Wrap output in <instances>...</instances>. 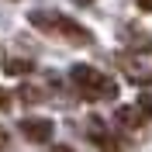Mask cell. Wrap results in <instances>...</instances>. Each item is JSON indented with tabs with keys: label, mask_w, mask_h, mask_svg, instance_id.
Here are the masks:
<instances>
[{
	"label": "cell",
	"mask_w": 152,
	"mask_h": 152,
	"mask_svg": "<svg viewBox=\"0 0 152 152\" xmlns=\"http://www.w3.org/2000/svg\"><path fill=\"white\" fill-rule=\"evenodd\" d=\"M121 38L128 42V45H138V48H145V45H149V38L142 35V28H135V24H128V28L121 31Z\"/></svg>",
	"instance_id": "9c48e42d"
},
{
	"label": "cell",
	"mask_w": 152,
	"mask_h": 152,
	"mask_svg": "<svg viewBox=\"0 0 152 152\" xmlns=\"http://www.w3.org/2000/svg\"><path fill=\"white\" fill-rule=\"evenodd\" d=\"M114 62H118V69L128 76V83H135V86H149L152 83V62L149 59L135 56V52H121Z\"/></svg>",
	"instance_id": "3957f363"
},
{
	"label": "cell",
	"mask_w": 152,
	"mask_h": 152,
	"mask_svg": "<svg viewBox=\"0 0 152 152\" xmlns=\"http://www.w3.org/2000/svg\"><path fill=\"white\" fill-rule=\"evenodd\" d=\"M90 135H94V145H97V152H124V142L118 138V135H111V132H104V124H90Z\"/></svg>",
	"instance_id": "5b68a950"
},
{
	"label": "cell",
	"mask_w": 152,
	"mask_h": 152,
	"mask_svg": "<svg viewBox=\"0 0 152 152\" xmlns=\"http://www.w3.org/2000/svg\"><path fill=\"white\" fill-rule=\"evenodd\" d=\"M114 121L121 124V128H128V132H135V128H142L145 114H138V107H118L114 111Z\"/></svg>",
	"instance_id": "8992f818"
},
{
	"label": "cell",
	"mask_w": 152,
	"mask_h": 152,
	"mask_svg": "<svg viewBox=\"0 0 152 152\" xmlns=\"http://www.w3.org/2000/svg\"><path fill=\"white\" fill-rule=\"evenodd\" d=\"M18 132L24 135V142L45 145V142H52V135H56V121H48V118H24V121L18 124Z\"/></svg>",
	"instance_id": "277c9868"
},
{
	"label": "cell",
	"mask_w": 152,
	"mask_h": 152,
	"mask_svg": "<svg viewBox=\"0 0 152 152\" xmlns=\"http://www.w3.org/2000/svg\"><path fill=\"white\" fill-rule=\"evenodd\" d=\"M138 111H145V118H152V94H142V100H138Z\"/></svg>",
	"instance_id": "30bf717a"
},
{
	"label": "cell",
	"mask_w": 152,
	"mask_h": 152,
	"mask_svg": "<svg viewBox=\"0 0 152 152\" xmlns=\"http://www.w3.org/2000/svg\"><path fill=\"white\" fill-rule=\"evenodd\" d=\"M4 73L7 76H28V73H35V62L24 56H10V59H4Z\"/></svg>",
	"instance_id": "52a82bcc"
},
{
	"label": "cell",
	"mask_w": 152,
	"mask_h": 152,
	"mask_svg": "<svg viewBox=\"0 0 152 152\" xmlns=\"http://www.w3.org/2000/svg\"><path fill=\"white\" fill-rule=\"evenodd\" d=\"M45 152H73V149H69V145H48Z\"/></svg>",
	"instance_id": "4fadbf2b"
},
{
	"label": "cell",
	"mask_w": 152,
	"mask_h": 152,
	"mask_svg": "<svg viewBox=\"0 0 152 152\" xmlns=\"http://www.w3.org/2000/svg\"><path fill=\"white\" fill-rule=\"evenodd\" d=\"M69 80H73L76 94L86 97V100H118V83L111 76H104L100 69H94V66H83V62L73 66Z\"/></svg>",
	"instance_id": "7a4b0ae2"
},
{
	"label": "cell",
	"mask_w": 152,
	"mask_h": 152,
	"mask_svg": "<svg viewBox=\"0 0 152 152\" xmlns=\"http://www.w3.org/2000/svg\"><path fill=\"white\" fill-rule=\"evenodd\" d=\"M76 4H83V7H90V4H94V0H76Z\"/></svg>",
	"instance_id": "9a60e30c"
},
{
	"label": "cell",
	"mask_w": 152,
	"mask_h": 152,
	"mask_svg": "<svg viewBox=\"0 0 152 152\" xmlns=\"http://www.w3.org/2000/svg\"><path fill=\"white\" fill-rule=\"evenodd\" d=\"M7 107H10V94H7V90H0V111H7Z\"/></svg>",
	"instance_id": "8fae6325"
},
{
	"label": "cell",
	"mask_w": 152,
	"mask_h": 152,
	"mask_svg": "<svg viewBox=\"0 0 152 152\" xmlns=\"http://www.w3.org/2000/svg\"><path fill=\"white\" fill-rule=\"evenodd\" d=\"M28 21L35 24V28L48 31V35H59L62 42H69V45H80L86 48L90 42H94V35L83 28V24H76L73 18H66V14H59V10H31Z\"/></svg>",
	"instance_id": "6da1fadb"
},
{
	"label": "cell",
	"mask_w": 152,
	"mask_h": 152,
	"mask_svg": "<svg viewBox=\"0 0 152 152\" xmlns=\"http://www.w3.org/2000/svg\"><path fill=\"white\" fill-rule=\"evenodd\" d=\"M138 4V10H145V14H152V0H135Z\"/></svg>",
	"instance_id": "7c38bea8"
},
{
	"label": "cell",
	"mask_w": 152,
	"mask_h": 152,
	"mask_svg": "<svg viewBox=\"0 0 152 152\" xmlns=\"http://www.w3.org/2000/svg\"><path fill=\"white\" fill-rule=\"evenodd\" d=\"M18 97L24 100V104H42V100L48 97V90H45V86H21Z\"/></svg>",
	"instance_id": "ba28073f"
},
{
	"label": "cell",
	"mask_w": 152,
	"mask_h": 152,
	"mask_svg": "<svg viewBox=\"0 0 152 152\" xmlns=\"http://www.w3.org/2000/svg\"><path fill=\"white\" fill-rule=\"evenodd\" d=\"M0 149H7V132H0Z\"/></svg>",
	"instance_id": "5bb4252c"
}]
</instances>
